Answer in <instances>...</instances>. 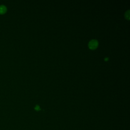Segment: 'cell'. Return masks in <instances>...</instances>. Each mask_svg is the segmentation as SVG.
Returning a JSON list of instances; mask_svg holds the SVG:
<instances>
[{
  "mask_svg": "<svg viewBox=\"0 0 130 130\" xmlns=\"http://www.w3.org/2000/svg\"><path fill=\"white\" fill-rule=\"evenodd\" d=\"M98 46V42L96 40H92L89 43V47L91 49H95Z\"/></svg>",
  "mask_w": 130,
  "mask_h": 130,
  "instance_id": "6da1fadb",
  "label": "cell"
},
{
  "mask_svg": "<svg viewBox=\"0 0 130 130\" xmlns=\"http://www.w3.org/2000/svg\"><path fill=\"white\" fill-rule=\"evenodd\" d=\"M7 11V7L3 5H0V14H4Z\"/></svg>",
  "mask_w": 130,
  "mask_h": 130,
  "instance_id": "7a4b0ae2",
  "label": "cell"
},
{
  "mask_svg": "<svg viewBox=\"0 0 130 130\" xmlns=\"http://www.w3.org/2000/svg\"><path fill=\"white\" fill-rule=\"evenodd\" d=\"M125 17H126V18L127 19H130V10H128L126 14H125Z\"/></svg>",
  "mask_w": 130,
  "mask_h": 130,
  "instance_id": "3957f363",
  "label": "cell"
},
{
  "mask_svg": "<svg viewBox=\"0 0 130 130\" xmlns=\"http://www.w3.org/2000/svg\"><path fill=\"white\" fill-rule=\"evenodd\" d=\"M35 109H36V110H39V109H40V108H39V106H36V107H35Z\"/></svg>",
  "mask_w": 130,
  "mask_h": 130,
  "instance_id": "277c9868",
  "label": "cell"
}]
</instances>
